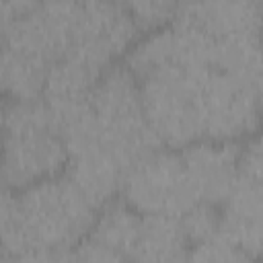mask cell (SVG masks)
<instances>
[{
    "label": "cell",
    "instance_id": "obj_25",
    "mask_svg": "<svg viewBox=\"0 0 263 263\" xmlns=\"http://www.w3.org/2000/svg\"><path fill=\"white\" fill-rule=\"evenodd\" d=\"M255 92H257V101H259V109H261V117H263V68L259 70V74L253 80Z\"/></svg>",
    "mask_w": 263,
    "mask_h": 263
},
{
    "label": "cell",
    "instance_id": "obj_15",
    "mask_svg": "<svg viewBox=\"0 0 263 263\" xmlns=\"http://www.w3.org/2000/svg\"><path fill=\"white\" fill-rule=\"evenodd\" d=\"M49 64L14 49L2 47V66H0V80L4 99H41L45 90V80L49 72Z\"/></svg>",
    "mask_w": 263,
    "mask_h": 263
},
{
    "label": "cell",
    "instance_id": "obj_23",
    "mask_svg": "<svg viewBox=\"0 0 263 263\" xmlns=\"http://www.w3.org/2000/svg\"><path fill=\"white\" fill-rule=\"evenodd\" d=\"M14 263H70V251L62 249H29L18 257H10Z\"/></svg>",
    "mask_w": 263,
    "mask_h": 263
},
{
    "label": "cell",
    "instance_id": "obj_4",
    "mask_svg": "<svg viewBox=\"0 0 263 263\" xmlns=\"http://www.w3.org/2000/svg\"><path fill=\"white\" fill-rule=\"evenodd\" d=\"M212 68H166L140 80L144 113L160 144L183 150L203 140L201 86Z\"/></svg>",
    "mask_w": 263,
    "mask_h": 263
},
{
    "label": "cell",
    "instance_id": "obj_11",
    "mask_svg": "<svg viewBox=\"0 0 263 263\" xmlns=\"http://www.w3.org/2000/svg\"><path fill=\"white\" fill-rule=\"evenodd\" d=\"M123 173L125 166L101 142V138L68 148L64 175L97 210L119 197Z\"/></svg>",
    "mask_w": 263,
    "mask_h": 263
},
{
    "label": "cell",
    "instance_id": "obj_1",
    "mask_svg": "<svg viewBox=\"0 0 263 263\" xmlns=\"http://www.w3.org/2000/svg\"><path fill=\"white\" fill-rule=\"evenodd\" d=\"M4 189L23 191L39 181L62 175L68 150L55 129L53 113L45 99H4Z\"/></svg>",
    "mask_w": 263,
    "mask_h": 263
},
{
    "label": "cell",
    "instance_id": "obj_7",
    "mask_svg": "<svg viewBox=\"0 0 263 263\" xmlns=\"http://www.w3.org/2000/svg\"><path fill=\"white\" fill-rule=\"evenodd\" d=\"M140 35L127 4L111 0L80 2L74 39L66 55L80 58L95 70L107 72L117 64V58H125Z\"/></svg>",
    "mask_w": 263,
    "mask_h": 263
},
{
    "label": "cell",
    "instance_id": "obj_26",
    "mask_svg": "<svg viewBox=\"0 0 263 263\" xmlns=\"http://www.w3.org/2000/svg\"><path fill=\"white\" fill-rule=\"evenodd\" d=\"M2 263H14V259H10V257H2Z\"/></svg>",
    "mask_w": 263,
    "mask_h": 263
},
{
    "label": "cell",
    "instance_id": "obj_5",
    "mask_svg": "<svg viewBox=\"0 0 263 263\" xmlns=\"http://www.w3.org/2000/svg\"><path fill=\"white\" fill-rule=\"evenodd\" d=\"M119 197L142 216L181 218L197 201L179 150L160 148L125 168Z\"/></svg>",
    "mask_w": 263,
    "mask_h": 263
},
{
    "label": "cell",
    "instance_id": "obj_19",
    "mask_svg": "<svg viewBox=\"0 0 263 263\" xmlns=\"http://www.w3.org/2000/svg\"><path fill=\"white\" fill-rule=\"evenodd\" d=\"M179 220H181V228H183V234H185L189 247L210 240L220 234V208L218 205L199 201L187 214H183Z\"/></svg>",
    "mask_w": 263,
    "mask_h": 263
},
{
    "label": "cell",
    "instance_id": "obj_16",
    "mask_svg": "<svg viewBox=\"0 0 263 263\" xmlns=\"http://www.w3.org/2000/svg\"><path fill=\"white\" fill-rule=\"evenodd\" d=\"M189 242L183 234L181 220L171 216H144L140 240L136 247V257H162V259H177L185 257Z\"/></svg>",
    "mask_w": 263,
    "mask_h": 263
},
{
    "label": "cell",
    "instance_id": "obj_13",
    "mask_svg": "<svg viewBox=\"0 0 263 263\" xmlns=\"http://www.w3.org/2000/svg\"><path fill=\"white\" fill-rule=\"evenodd\" d=\"M103 72L95 70L86 62L74 55H64L51 64L45 80L43 99L49 107H70L80 105L90 99Z\"/></svg>",
    "mask_w": 263,
    "mask_h": 263
},
{
    "label": "cell",
    "instance_id": "obj_6",
    "mask_svg": "<svg viewBox=\"0 0 263 263\" xmlns=\"http://www.w3.org/2000/svg\"><path fill=\"white\" fill-rule=\"evenodd\" d=\"M203 140L247 142L263 127L255 86L234 74L210 70L201 86Z\"/></svg>",
    "mask_w": 263,
    "mask_h": 263
},
{
    "label": "cell",
    "instance_id": "obj_2",
    "mask_svg": "<svg viewBox=\"0 0 263 263\" xmlns=\"http://www.w3.org/2000/svg\"><path fill=\"white\" fill-rule=\"evenodd\" d=\"M16 205L29 249L72 251L90 234L99 214L64 173L16 191Z\"/></svg>",
    "mask_w": 263,
    "mask_h": 263
},
{
    "label": "cell",
    "instance_id": "obj_8",
    "mask_svg": "<svg viewBox=\"0 0 263 263\" xmlns=\"http://www.w3.org/2000/svg\"><path fill=\"white\" fill-rule=\"evenodd\" d=\"M80 2H35L25 14L0 25V45L35 55L49 66L62 60L72 45Z\"/></svg>",
    "mask_w": 263,
    "mask_h": 263
},
{
    "label": "cell",
    "instance_id": "obj_14",
    "mask_svg": "<svg viewBox=\"0 0 263 263\" xmlns=\"http://www.w3.org/2000/svg\"><path fill=\"white\" fill-rule=\"evenodd\" d=\"M142 218L144 216L138 214L132 205H127L121 197H115L113 201H109L99 210L95 226L88 236L119 251L132 261L140 240Z\"/></svg>",
    "mask_w": 263,
    "mask_h": 263
},
{
    "label": "cell",
    "instance_id": "obj_10",
    "mask_svg": "<svg viewBox=\"0 0 263 263\" xmlns=\"http://www.w3.org/2000/svg\"><path fill=\"white\" fill-rule=\"evenodd\" d=\"M175 21L195 27L214 43L263 39V4L253 0L181 2Z\"/></svg>",
    "mask_w": 263,
    "mask_h": 263
},
{
    "label": "cell",
    "instance_id": "obj_18",
    "mask_svg": "<svg viewBox=\"0 0 263 263\" xmlns=\"http://www.w3.org/2000/svg\"><path fill=\"white\" fill-rule=\"evenodd\" d=\"M185 263H257V259L218 234L210 240L191 245L187 249Z\"/></svg>",
    "mask_w": 263,
    "mask_h": 263
},
{
    "label": "cell",
    "instance_id": "obj_24",
    "mask_svg": "<svg viewBox=\"0 0 263 263\" xmlns=\"http://www.w3.org/2000/svg\"><path fill=\"white\" fill-rule=\"evenodd\" d=\"M129 263H185V257L177 259H162V257H136Z\"/></svg>",
    "mask_w": 263,
    "mask_h": 263
},
{
    "label": "cell",
    "instance_id": "obj_21",
    "mask_svg": "<svg viewBox=\"0 0 263 263\" xmlns=\"http://www.w3.org/2000/svg\"><path fill=\"white\" fill-rule=\"evenodd\" d=\"M70 263H129V259L92 236H86L70 251Z\"/></svg>",
    "mask_w": 263,
    "mask_h": 263
},
{
    "label": "cell",
    "instance_id": "obj_3",
    "mask_svg": "<svg viewBox=\"0 0 263 263\" xmlns=\"http://www.w3.org/2000/svg\"><path fill=\"white\" fill-rule=\"evenodd\" d=\"M90 107L99 123L101 142L125 168L164 148L146 119L140 80L125 64H115L103 72L90 92Z\"/></svg>",
    "mask_w": 263,
    "mask_h": 263
},
{
    "label": "cell",
    "instance_id": "obj_20",
    "mask_svg": "<svg viewBox=\"0 0 263 263\" xmlns=\"http://www.w3.org/2000/svg\"><path fill=\"white\" fill-rule=\"evenodd\" d=\"M127 8L132 12V18L140 33H152L158 31L175 21L179 2L171 0H138V2H127Z\"/></svg>",
    "mask_w": 263,
    "mask_h": 263
},
{
    "label": "cell",
    "instance_id": "obj_9",
    "mask_svg": "<svg viewBox=\"0 0 263 263\" xmlns=\"http://www.w3.org/2000/svg\"><path fill=\"white\" fill-rule=\"evenodd\" d=\"M179 154L195 197L201 203L220 208L242 177L240 142L199 140L179 150Z\"/></svg>",
    "mask_w": 263,
    "mask_h": 263
},
{
    "label": "cell",
    "instance_id": "obj_22",
    "mask_svg": "<svg viewBox=\"0 0 263 263\" xmlns=\"http://www.w3.org/2000/svg\"><path fill=\"white\" fill-rule=\"evenodd\" d=\"M240 171L245 177L263 185V127L253 134L247 142H242Z\"/></svg>",
    "mask_w": 263,
    "mask_h": 263
},
{
    "label": "cell",
    "instance_id": "obj_12",
    "mask_svg": "<svg viewBox=\"0 0 263 263\" xmlns=\"http://www.w3.org/2000/svg\"><path fill=\"white\" fill-rule=\"evenodd\" d=\"M220 234L255 259H263V185L240 177L220 205Z\"/></svg>",
    "mask_w": 263,
    "mask_h": 263
},
{
    "label": "cell",
    "instance_id": "obj_17",
    "mask_svg": "<svg viewBox=\"0 0 263 263\" xmlns=\"http://www.w3.org/2000/svg\"><path fill=\"white\" fill-rule=\"evenodd\" d=\"M0 222H2V257H18L25 251H29V242L16 205V191L12 189H4L2 193Z\"/></svg>",
    "mask_w": 263,
    "mask_h": 263
}]
</instances>
